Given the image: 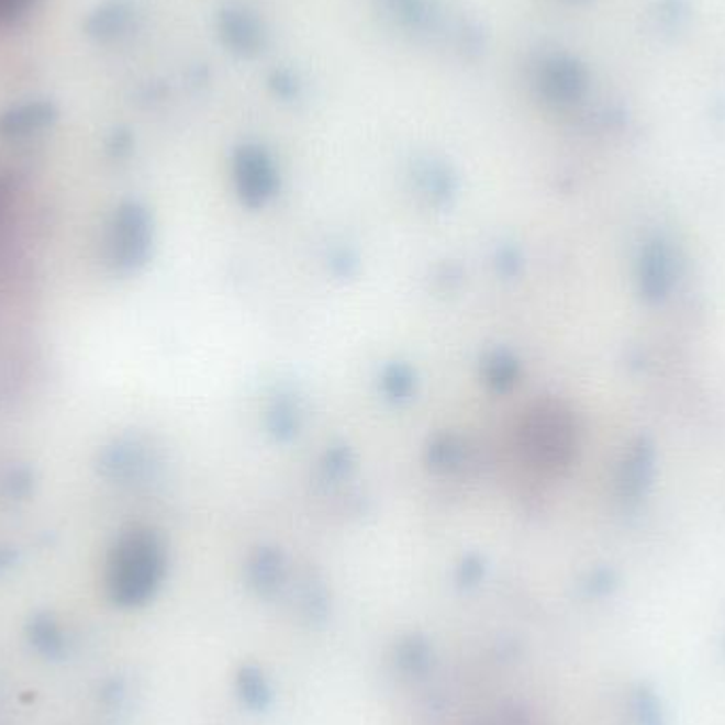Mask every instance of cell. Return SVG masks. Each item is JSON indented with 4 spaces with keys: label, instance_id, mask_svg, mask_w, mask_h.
Instances as JSON below:
<instances>
[{
    "label": "cell",
    "instance_id": "1",
    "mask_svg": "<svg viewBox=\"0 0 725 725\" xmlns=\"http://www.w3.org/2000/svg\"><path fill=\"white\" fill-rule=\"evenodd\" d=\"M159 575V551L147 537L121 544L111 565V594L121 604L141 603L149 596Z\"/></svg>",
    "mask_w": 725,
    "mask_h": 725
},
{
    "label": "cell",
    "instance_id": "2",
    "mask_svg": "<svg viewBox=\"0 0 725 725\" xmlns=\"http://www.w3.org/2000/svg\"><path fill=\"white\" fill-rule=\"evenodd\" d=\"M31 638L34 647L45 656H60L64 649L60 628L49 617H38L32 622Z\"/></svg>",
    "mask_w": 725,
    "mask_h": 725
},
{
    "label": "cell",
    "instance_id": "3",
    "mask_svg": "<svg viewBox=\"0 0 725 725\" xmlns=\"http://www.w3.org/2000/svg\"><path fill=\"white\" fill-rule=\"evenodd\" d=\"M31 4L32 0H0V26L26 13Z\"/></svg>",
    "mask_w": 725,
    "mask_h": 725
}]
</instances>
